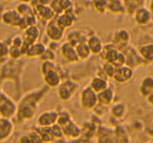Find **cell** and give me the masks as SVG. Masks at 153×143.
I'll return each mask as SVG.
<instances>
[{"label": "cell", "mask_w": 153, "mask_h": 143, "mask_svg": "<svg viewBox=\"0 0 153 143\" xmlns=\"http://www.w3.org/2000/svg\"><path fill=\"white\" fill-rule=\"evenodd\" d=\"M80 101L83 108L88 110H92L98 103V93L91 86L86 87L81 92Z\"/></svg>", "instance_id": "1"}, {"label": "cell", "mask_w": 153, "mask_h": 143, "mask_svg": "<svg viewBox=\"0 0 153 143\" xmlns=\"http://www.w3.org/2000/svg\"><path fill=\"white\" fill-rule=\"evenodd\" d=\"M78 85L72 80H66L62 82L58 87V95L60 99L63 101H68L73 97Z\"/></svg>", "instance_id": "2"}, {"label": "cell", "mask_w": 153, "mask_h": 143, "mask_svg": "<svg viewBox=\"0 0 153 143\" xmlns=\"http://www.w3.org/2000/svg\"><path fill=\"white\" fill-rule=\"evenodd\" d=\"M65 30L64 28L58 24L56 18H54L49 22L47 27V35L48 37L53 42H58L63 38Z\"/></svg>", "instance_id": "3"}, {"label": "cell", "mask_w": 153, "mask_h": 143, "mask_svg": "<svg viewBox=\"0 0 153 143\" xmlns=\"http://www.w3.org/2000/svg\"><path fill=\"white\" fill-rule=\"evenodd\" d=\"M17 106L11 98L5 97L0 104V115L2 117L10 119L14 117L17 113Z\"/></svg>", "instance_id": "4"}, {"label": "cell", "mask_w": 153, "mask_h": 143, "mask_svg": "<svg viewBox=\"0 0 153 143\" xmlns=\"http://www.w3.org/2000/svg\"><path fill=\"white\" fill-rule=\"evenodd\" d=\"M134 76L133 70L131 68L130 66L127 64L119 66L116 67L115 73L113 75V79L120 83H124L127 82L130 79H132Z\"/></svg>", "instance_id": "5"}, {"label": "cell", "mask_w": 153, "mask_h": 143, "mask_svg": "<svg viewBox=\"0 0 153 143\" xmlns=\"http://www.w3.org/2000/svg\"><path fill=\"white\" fill-rule=\"evenodd\" d=\"M59 113L55 110H48L42 113L38 118L39 127H51L57 123Z\"/></svg>", "instance_id": "6"}, {"label": "cell", "mask_w": 153, "mask_h": 143, "mask_svg": "<svg viewBox=\"0 0 153 143\" xmlns=\"http://www.w3.org/2000/svg\"><path fill=\"white\" fill-rule=\"evenodd\" d=\"M3 23L6 25L20 27L22 20V16L17 11V9H8L4 11L2 16Z\"/></svg>", "instance_id": "7"}, {"label": "cell", "mask_w": 153, "mask_h": 143, "mask_svg": "<svg viewBox=\"0 0 153 143\" xmlns=\"http://www.w3.org/2000/svg\"><path fill=\"white\" fill-rule=\"evenodd\" d=\"M14 124L10 119L0 118V142L9 139L14 132Z\"/></svg>", "instance_id": "8"}, {"label": "cell", "mask_w": 153, "mask_h": 143, "mask_svg": "<svg viewBox=\"0 0 153 143\" xmlns=\"http://www.w3.org/2000/svg\"><path fill=\"white\" fill-rule=\"evenodd\" d=\"M61 53L62 56L69 62L75 63L80 60L76 53V47L68 41L62 45Z\"/></svg>", "instance_id": "9"}, {"label": "cell", "mask_w": 153, "mask_h": 143, "mask_svg": "<svg viewBox=\"0 0 153 143\" xmlns=\"http://www.w3.org/2000/svg\"><path fill=\"white\" fill-rule=\"evenodd\" d=\"M49 5L56 15L73 9V2L71 0H50Z\"/></svg>", "instance_id": "10"}, {"label": "cell", "mask_w": 153, "mask_h": 143, "mask_svg": "<svg viewBox=\"0 0 153 143\" xmlns=\"http://www.w3.org/2000/svg\"><path fill=\"white\" fill-rule=\"evenodd\" d=\"M35 12L41 18L47 21H51L56 17V14L49 4L48 5H38L34 7Z\"/></svg>", "instance_id": "11"}, {"label": "cell", "mask_w": 153, "mask_h": 143, "mask_svg": "<svg viewBox=\"0 0 153 143\" xmlns=\"http://www.w3.org/2000/svg\"><path fill=\"white\" fill-rule=\"evenodd\" d=\"M75 17H75L73 9H71L70 11H65V12L58 15V17L56 18V21L59 26L64 28L65 29H66L73 26L75 20H76Z\"/></svg>", "instance_id": "12"}, {"label": "cell", "mask_w": 153, "mask_h": 143, "mask_svg": "<svg viewBox=\"0 0 153 143\" xmlns=\"http://www.w3.org/2000/svg\"><path fill=\"white\" fill-rule=\"evenodd\" d=\"M41 32L40 29H38L37 26H29L24 29L23 32V41L24 42L28 43L29 44H34L36 41H38V39L40 38Z\"/></svg>", "instance_id": "13"}, {"label": "cell", "mask_w": 153, "mask_h": 143, "mask_svg": "<svg viewBox=\"0 0 153 143\" xmlns=\"http://www.w3.org/2000/svg\"><path fill=\"white\" fill-rule=\"evenodd\" d=\"M44 80L48 86L51 88H58L62 83V79L60 73L56 69L49 70L44 74Z\"/></svg>", "instance_id": "14"}, {"label": "cell", "mask_w": 153, "mask_h": 143, "mask_svg": "<svg viewBox=\"0 0 153 143\" xmlns=\"http://www.w3.org/2000/svg\"><path fill=\"white\" fill-rule=\"evenodd\" d=\"M87 44L92 54L98 55L102 52L104 44H103L102 40L98 35H92L89 36L87 40Z\"/></svg>", "instance_id": "15"}, {"label": "cell", "mask_w": 153, "mask_h": 143, "mask_svg": "<svg viewBox=\"0 0 153 143\" xmlns=\"http://www.w3.org/2000/svg\"><path fill=\"white\" fill-rule=\"evenodd\" d=\"M130 39V32L128 31V29L123 28V29H118L117 32H115L113 44L119 48V46L123 47V46H125L126 44H128Z\"/></svg>", "instance_id": "16"}, {"label": "cell", "mask_w": 153, "mask_h": 143, "mask_svg": "<svg viewBox=\"0 0 153 143\" xmlns=\"http://www.w3.org/2000/svg\"><path fill=\"white\" fill-rule=\"evenodd\" d=\"M47 50V47L45 44L39 41H36L29 47V50L26 53V56L29 58H34V57H41Z\"/></svg>", "instance_id": "17"}, {"label": "cell", "mask_w": 153, "mask_h": 143, "mask_svg": "<svg viewBox=\"0 0 153 143\" xmlns=\"http://www.w3.org/2000/svg\"><path fill=\"white\" fill-rule=\"evenodd\" d=\"M62 127L64 136H68L70 138H76L80 136L81 133V130L79 127L78 125L71 120Z\"/></svg>", "instance_id": "18"}, {"label": "cell", "mask_w": 153, "mask_h": 143, "mask_svg": "<svg viewBox=\"0 0 153 143\" xmlns=\"http://www.w3.org/2000/svg\"><path fill=\"white\" fill-rule=\"evenodd\" d=\"M151 14L148 8L142 6L137 8L134 12V19L140 25H145L149 20Z\"/></svg>", "instance_id": "19"}, {"label": "cell", "mask_w": 153, "mask_h": 143, "mask_svg": "<svg viewBox=\"0 0 153 143\" xmlns=\"http://www.w3.org/2000/svg\"><path fill=\"white\" fill-rule=\"evenodd\" d=\"M90 86L92 89L95 90L97 93H99L104 90L107 89L109 87V82L107 78L102 76H95L91 81Z\"/></svg>", "instance_id": "20"}, {"label": "cell", "mask_w": 153, "mask_h": 143, "mask_svg": "<svg viewBox=\"0 0 153 143\" xmlns=\"http://www.w3.org/2000/svg\"><path fill=\"white\" fill-rule=\"evenodd\" d=\"M107 10L115 14H123L126 11L123 0H107Z\"/></svg>", "instance_id": "21"}, {"label": "cell", "mask_w": 153, "mask_h": 143, "mask_svg": "<svg viewBox=\"0 0 153 143\" xmlns=\"http://www.w3.org/2000/svg\"><path fill=\"white\" fill-rule=\"evenodd\" d=\"M76 50L78 55L79 59L80 60H86L89 59V57L92 55V52L90 50V48L89 47V45L86 42H83L79 44L78 45H76Z\"/></svg>", "instance_id": "22"}, {"label": "cell", "mask_w": 153, "mask_h": 143, "mask_svg": "<svg viewBox=\"0 0 153 143\" xmlns=\"http://www.w3.org/2000/svg\"><path fill=\"white\" fill-rule=\"evenodd\" d=\"M113 95H114L113 91L110 88H107V89L98 93V102L103 105H109L113 101Z\"/></svg>", "instance_id": "23"}, {"label": "cell", "mask_w": 153, "mask_h": 143, "mask_svg": "<svg viewBox=\"0 0 153 143\" xmlns=\"http://www.w3.org/2000/svg\"><path fill=\"white\" fill-rule=\"evenodd\" d=\"M144 0H123L127 12L130 14L131 12L134 14L135 11L137 8L142 7Z\"/></svg>", "instance_id": "24"}, {"label": "cell", "mask_w": 153, "mask_h": 143, "mask_svg": "<svg viewBox=\"0 0 153 143\" xmlns=\"http://www.w3.org/2000/svg\"><path fill=\"white\" fill-rule=\"evenodd\" d=\"M126 107L123 104H114L113 107L111 108V114L112 116H114L116 119H121L126 115Z\"/></svg>", "instance_id": "25"}, {"label": "cell", "mask_w": 153, "mask_h": 143, "mask_svg": "<svg viewBox=\"0 0 153 143\" xmlns=\"http://www.w3.org/2000/svg\"><path fill=\"white\" fill-rule=\"evenodd\" d=\"M16 9L22 17L31 14V13L35 12L34 7H32L30 3H25V2H21V3L19 4L17 8H16Z\"/></svg>", "instance_id": "26"}, {"label": "cell", "mask_w": 153, "mask_h": 143, "mask_svg": "<svg viewBox=\"0 0 153 143\" xmlns=\"http://www.w3.org/2000/svg\"><path fill=\"white\" fill-rule=\"evenodd\" d=\"M153 87V80L150 77H147L141 83L140 91L143 94H147L152 91Z\"/></svg>", "instance_id": "27"}, {"label": "cell", "mask_w": 153, "mask_h": 143, "mask_svg": "<svg viewBox=\"0 0 153 143\" xmlns=\"http://www.w3.org/2000/svg\"><path fill=\"white\" fill-rule=\"evenodd\" d=\"M50 129H51V133H52L54 138L59 139V138H62V137L64 136L62 127L58 123L54 124H53L52 126L50 127Z\"/></svg>", "instance_id": "28"}, {"label": "cell", "mask_w": 153, "mask_h": 143, "mask_svg": "<svg viewBox=\"0 0 153 143\" xmlns=\"http://www.w3.org/2000/svg\"><path fill=\"white\" fill-rule=\"evenodd\" d=\"M140 53L147 59H153V46L146 45L140 49Z\"/></svg>", "instance_id": "29"}, {"label": "cell", "mask_w": 153, "mask_h": 143, "mask_svg": "<svg viewBox=\"0 0 153 143\" xmlns=\"http://www.w3.org/2000/svg\"><path fill=\"white\" fill-rule=\"evenodd\" d=\"M115 70H116V67L111 63L106 62L103 66V71L105 73L107 77L113 78L115 73Z\"/></svg>", "instance_id": "30"}, {"label": "cell", "mask_w": 153, "mask_h": 143, "mask_svg": "<svg viewBox=\"0 0 153 143\" xmlns=\"http://www.w3.org/2000/svg\"><path fill=\"white\" fill-rule=\"evenodd\" d=\"M56 54L53 50H51L50 48H47L45 52L44 53L43 55L40 57L42 61H54L56 59Z\"/></svg>", "instance_id": "31"}, {"label": "cell", "mask_w": 153, "mask_h": 143, "mask_svg": "<svg viewBox=\"0 0 153 143\" xmlns=\"http://www.w3.org/2000/svg\"><path fill=\"white\" fill-rule=\"evenodd\" d=\"M9 54L13 59H19L23 55L22 53L21 47H14V46H11L9 49Z\"/></svg>", "instance_id": "32"}, {"label": "cell", "mask_w": 153, "mask_h": 143, "mask_svg": "<svg viewBox=\"0 0 153 143\" xmlns=\"http://www.w3.org/2000/svg\"><path fill=\"white\" fill-rule=\"evenodd\" d=\"M94 5L100 13H104L107 10V0H93Z\"/></svg>", "instance_id": "33"}, {"label": "cell", "mask_w": 153, "mask_h": 143, "mask_svg": "<svg viewBox=\"0 0 153 143\" xmlns=\"http://www.w3.org/2000/svg\"><path fill=\"white\" fill-rule=\"evenodd\" d=\"M29 134L31 137L32 143H45L38 131H31Z\"/></svg>", "instance_id": "34"}, {"label": "cell", "mask_w": 153, "mask_h": 143, "mask_svg": "<svg viewBox=\"0 0 153 143\" xmlns=\"http://www.w3.org/2000/svg\"><path fill=\"white\" fill-rule=\"evenodd\" d=\"M8 53H9V49L7 44L2 41H0V58L5 56Z\"/></svg>", "instance_id": "35"}, {"label": "cell", "mask_w": 153, "mask_h": 143, "mask_svg": "<svg viewBox=\"0 0 153 143\" xmlns=\"http://www.w3.org/2000/svg\"><path fill=\"white\" fill-rule=\"evenodd\" d=\"M23 36H20V35H17L16 36L15 38L13 39L12 41V46H14V47H22L23 46Z\"/></svg>", "instance_id": "36"}, {"label": "cell", "mask_w": 153, "mask_h": 143, "mask_svg": "<svg viewBox=\"0 0 153 143\" xmlns=\"http://www.w3.org/2000/svg\"><path fill=\"white\" fill-rule=\"evenodd\" d=\"M50 3V0H32L31 5L32 7H35L38 5H48Z\"/></svg>", "instance_id": "37"}, {"label": "cell", "mask_w": 153, "mask_h": 143, "mask_svg": "<svg viewBox=\"0 0 153 143\" xmlns=\"http://www.w3.org/2000/svg\"><path fill=\"white\" fill-rule=\"evenodd\" d=\"M19 143H32V140H31V137L29 134H25V135L22 136L20 139Z\"/></svg>", "instance_id": "38"}, {"label": "cell", "mask_w": 153, "mask_h": 143, "mask_svg": "<svg viewBox=\"0 0 153 143\" xmlns=\"http://www.w3.org/2000/svg\"><path fill=\"white\" fill-rule=\"evenodd\" d=\"M5 97L6 96H5V94H2V92L1 91V90H0V104H1V103H2V101L5 99Z\"/></svg>", "instance_id": "39"}, {"label": "cell", "mask_w": 153, "mask_h": 143, "mask_svg": "<svg viewBox=\"0 0 153 143\" xmlns=\"http://www.w3.org/2000/svg\"><path fill=\"white\" fill-rule=\"evenodd\" d=\"M21 2H25V3H31L32 0H19Z\"/></svg>", "instance_id": "40"}, {"label": "cell", "mask_w": 153, "mask_h": 143, "mask_svg": "<svg viewBox=\"0 0 153 143\" xmlns=\"http://www.w3.org/2000/svg\"><path fill=\"white\" fill-rule=\"evenodd\" d=\"M6 1H8V2H11V1H14V0H6Z\"/></svg>", "instance_id": "41"}]
</instances>
